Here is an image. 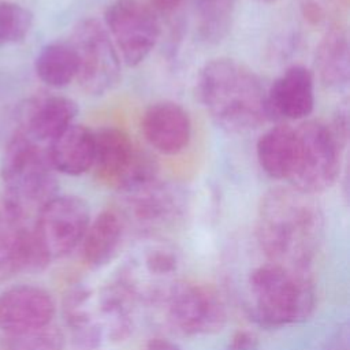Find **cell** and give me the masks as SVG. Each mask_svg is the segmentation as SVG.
<instances>
[{"mask_svg":"<svg viewBox=\"0 0 350 350\" xmlns=\"http://www.w3.org/2000/svg\"><path fill=\"white\" fill-rule=\"evenodd\" d=\"M93 297L94 293L82 283L70 286L63 295V317L75 350H100L107 339Z\"/></svg>","mask_w":350,"mask_h":350,"instance_id":"obj_15","label":"cell"},{"mask_svg":"<svg viewBox=\"0 0 350 350\" xmlns=\"http://www.w3.org/2000/svg\"><path fill=\"white\" fill-rule=\"evenodd\" d=\"M126 202V220H131L142 231H156L170 227L183 213L182 193L156 179L122 193Z\"/></svg>","mask_w":350,"mask_h":350,"instance_id":"obj_11","label":"cell"},{"mask_svg":"<svg viewBox=\"0 0 350 350\" xmlns=\"http://www.w3.org/2000/svg\"><path fill=\"white\" fill-rule=\"evenodd\" d=\"M145 350H182L176 343L165 338H152L146 343Z\"/></svg>","mask_w":350,"mask_h":350,"instance_id":"obj_32","label":"cell"},{"mask_svg":"<svg viewBox=\"0 0 350 350\" xmlns=\"http://www.w3.org/2000/svg\"><path fill=\"white\" fill-rule=\"evenodd\" d=\"M323 227V213L313 196L291 186H279L261 197L256 219V242L268 260L312 268Z\"/></svg>","mask_w":350,"mask_h":350,"instance_id":"obj_1","label":"cell"},{"mask_svg":"<svg viewBox=\"0 0 350 350\" xmlns=\"http://www.w3.org/2000/svg\"><path fill=\"white\" fill-rule=\"evenodd\" d=\"M316 70L321 83L332 92H346L350 83V42L346 26L324 30L316 51Z\"/></svg>","mask_w":350,"mask_h":350,"instance_id":"obj_20","label":"cell"},{"mask_svg":"<svg viewBox=\"0 0 350 350\" xmlns=\"http://www.w3.org/2000/svg\"><path fill=\"white\" fill-rule=\"evenodd\" d=\"M23 220L25 219H22L21 215L7 202L4 196L0 197V242L11 227L23 223Z\"/></svg>","mask_w":350,"mask_h":350,"instance_id":"obj_28","label":"cell"},{"mask_svg":"<svg viewBox=\"0 0 350 350\" xmlns=\"http://www.w3.org/2000/svg\"><path fill=\"white\" fill-rule=\"evenodd\" d=\"M304 19L324 30L346 26L350 0H298Z\"/></svg>","mask_w":350,"mask_h":350,"instance_id":"obj_25","label":"cell"},{"mask_svg":"<svg viewBox=\"0 0 350 350\" xmlns=\"http://www.w3.org/2000/svg\"><path fill=\"white\" fill-rule=\"evenodd\" d=\"M48 157L55 171L78 176L93 167L94 131L83 124H70L49 142Z\"/></svg>","mask_w":350,"mask_h":350,"instance_id":"obj_18","label":"cell"},{"mask_svg":"<svg viewBox=\"0 0 350 350\" xmlns=\"http://www.w3.org/2000/svg\"><path fill=\"white\" fill-rule=\"evenodd\" d=\"M185 0H149V4L156 12L170 14L175 11Z\"/></svg>","mask_w":350,"mask_h":350,"instance_id":"obj_31","label":"cell"},{"mask_svg":"<svg viewBox=\"0 0 350 350\" xmlns=\"http://www.w3.org/2000/svg\"><path fill=\"white\" fill-rule=\"evenodd\" d=\"M34 68L37 77L51 88H64L77 78L78 63L70 42H51L38 52Z\"/></svg>","mask_w":350,"mask_h":350,"instance_id":"obj_22","label":"cell"},{"mask_svg":"<svg viewBox=\"0 0 350 350\" xmlns=\"http://www.w3.org/2000/svg\"><path fill=\"white\" fill-rule=\"evenodd\" d=\"M4 198L25 219L57 196V180L48 152L22 131L11 138L1 157Z\"/></svg>","mask_w":350,"mask_h":350,"instance_id":"obj_4","label":"cell"},{"mask_svg":"<svg viewBox=\"0 0 350 350\" xmlns=\"http://www.w3.org/2000/svg\"><path fill=\"white\" fill-rule=\"evenodd\" d=\"M295 129L278 124L267 130L256 145L261 170L273 179H288L295 160Z\"/></svg>","mask_w":350,"mask_h":350,"instance_id":"obj_21","label":"cell"},{"mask_svg":"<svg viewBox=\"0 0 350 350\" xmlns=\"http://www.w3.org/2000/svg\"><path fill=\"white\" fill-rule=\"evenodd\" d=\"M96 179L120 193H126L157 178L154 160L139 150L130 135L113 126L94 131Z\"/></svg>","mask_w":350,"mask_h":350,"instance_id":"obj_7","label":"cell"},{"mask_svg":"<svg viewBox=\"0 0 350 350\" xmlns=\"http://www.w3.org/2000/svg\"><path fill=\"white\" fill-rule=\"evenodd\" d=\"M78 105L64 96H44L31 100L23 113V134L36 142H51L74 123Z\"/></svg>","mask_w":350,"mask_h":350,"instance_id":"obj_17","label":"cell"},{"mask_svg":"<svg viewBox=\"0 0 350 350\" xmlns=\"http://www.w3.org/2000/svg\"><path fill=\"white\" fill-rule=\"evenodd\" d=\"M126 223L116 209H104L93 220L81 242L82 258L93 269L109 264L118 254Z\"/></svg>","mask_w":350,"mask_h":350,"instance_id":"obj_19","label":"cell"},{"mask_svg":"<svg viewBox=\"0 0 350 350\" xmlns=\"http://www.w3.org/2000/svg\"><path fill=\"white\" fill-rule=\"evenodd\" d=\"M164 325L179 336L212 335L224 328L228 313L220 293L208 283L178 280L156 304Z\"/></svg>","mask_w":350,"mask_h":350,"instance_id":"obj_5","label":"cell"},{"mask_svg":"<svg viewBox=\"0 0 350 350\" xmlns=\"http://www.w3.org/2000/svg\"><path fill=\"white\" fill-rule=\"evenodd\" d=\"M332 133L335 134L336 139L339 141V144L343 146L347 145V141H349V105H347V101H343L336 112L334 113V118H332V123L329 124Z\"/></svg>","mask_w":350,"mask_h":350,"instance_id":"obj_27","label":"cell"},{"mask_svg":"<svg viewBox=\"0 0 350 350\" xmlns=\"http://www.w3.org/2000/svg\"><path fill=\"white\" fill-rule=\"evenodd\" d=\"M295 160L288 183L291 187L314 196L329 189L340 171L343 146L329 124L321 120H304L295 127Z\"/></svg>","mask_w":350,"mask_h":350,"instance_id":"obj_6","label":"cell"},{"mask_svg":"<svg viewBox=\"0 0 350 350\" xmlns=\"http://www.w3.org/2000/svg\"><path fill=\"white\" fill-rule=\"evenodd\" d=\"M314 108V78L301 64L288 67L267 90L268 120H299Z\"/></svg>","mask_w":350,"mask_h":350,"instance_id":"obj_12","label":"cell"},{"mask_svg":"<svg viewBox=\"0 0 350 350\" xmlns=\"http://www.w3.org/2000/svg\"><path fill=\"white\" fill-rule=\"evenodd\" d=\"M347 339H349V335H347V331L345 328V329L339 331L338 334H335L331 338V340L325 343L323 350H347L349 349Z\"/></svg>","mask_w":350,"mask_h":350,"instance_id":"obj_30","label":"cell"},{"mask_svg":"<svg viewBox=\"0 0 350 350\" xmlns=\"http://www.w3.org/2000/svg\"><path fill=\"white\" fill-rule=\"evenodd\" d=\"M196 30L208 44L223 41L232 25L235 0H191Z\"/></svg>","mask_w":350,"mask_h":350,"instance_id":"obj_23","label":"cell"},{"mask_svg":"<svg viewBox=\"0 0 350 350\" xmlns=\"http://www.w3.org/2000/svg\"><path fill=\"white\" fill-rule=\"evenodd\" d=\"M104 21L127 67H135L149 56L161 31L157 12L144 0H112L105 8Z\"/></svg>","mask_w":350,"mask_h":350,"instance_id":"obj_9","label":"cell"},{"mask_svg":"<svg viewBox=\"0 0 350 350\" xmlns=\"http://www.w3.org/2000/svg\"><path fill=\"white\" fill-rule=\"evenodd\" d=\"M49 262L33 228L23 223L11 227L0 242V283L23 272H41Z\"/></svg>","mask_w":350,"mask_h":350,"instance_id":"obj_16","label":"cell"},{"mask_svg":"<svg viewBox=\"0 0 350 350\" xmlns=\"http://www.w3.org/2000/svg\"><path fill=\"white\" fill-rule=\"evenodd\" d=\"M243 304L249 316L264 327H284L306 320L316 304L312 268L264 257L245 278Z\"/></svg>","mask_w":350,"mask_h":350,"instance_id":"obj_3","label":"cell"},{"mask_svg":"<svg viewBox=\"0 0 350 350\" xmlns=\"http://www.w3.org/2000/svg\"><path fill=\"white\" fill-rule=\"evenodd\" d=\"M257 1H260V3H273L276 0H257Z\"/></svg>","mask_w":350,"mask_h":350,"instance_id":"obj_33","label":"cell"},{"mask_svg":"<svg viewBox=\"0 0 350 350\" xmlns=\"http://www.w3.org/2000/svg\"><path fill=\"white\" fill-rule=\"evenodd\" d=\"M146 142L159 153L172 156L185 150L191 138V120L187 111L174 101L150 104L141 122Z\"/></svg>","mask_w":350,"mask_h":350,"instance_id":"obj_14","label":"cell"},{"mask_svg":"<svg viewBox=\"0 0 350 350\" xmlns=\"http://www.w3.org/2000/svg\"><path fill=\"white\" fill-rule=\"evenodd\" d=\"M31 26L33 14L27 8L16 3H0V45L25 40Z\"/></svg>","mask_w":350,"mask_h":350,"instance_id":"obj_26","label":"cell"},{"mask_svg":"<svg viewBox=\"0 0 350 350\" xmlns=\"http://www.w3.org/2000/svg\"><path fill=\"white\" fill-rule=\"evenodd\" d=\"M196 94L212 120L228 133H247L268 120L267 90L260 77L235 59L205 63Z\"/></svg>","mask_w":350,"mask_h":350,"instance_id":"obj_2","label":"cell"},{"mask_svg":"<svg viewBox=\"0 0 350 350\" xmlns=\"http://www.w3.org/2000/svg\"><path fill=\"white\" fill-rule=\"evenodd\" d=\"M77 55V82L92 96L112 90L120 81V56L107 31L94 18L77 22L68 41Z\"/></svg>","mask_w":350,"mask_h":350,"instance_id":"obj_8","label":"cell"},{"mask_svg":"<svg viewBox=\"0 0 350 350\" xmlns=\"http://www.w3.org/2000/svg\"><path fill=\"white\" fill-rule=\"evenodd\" d=\"M226 350H258V339L250 331H238L230 339Z\"/></svg>","mask_w":350,"mask_h":350,"instance_id":"obj_29","label":"cell"},{"mask_svg":"<svg viewBox=\"0 0 350 350\" xmlns=\"http://www.w3.org/2000/svg\"><path fill=\"white\" fill-rule=\"evenodd\" d=\"M56 312L52 295L37 286H15L0 294V328L19 332L52 323Z\"/></svg>","mask_w":350,"mask_h":350,"instance_id":"obj_13","label":"cell"},{"mask_svg":"<svg viewBox=\"0 0 350 350\" xmlns=\"http://www.w3.org/2000/svg\"><path fill=\"white\" fill-rule=\"evenodd\" d=\"M64 336L55 324L19 331L5 332L3 338L4 350H63Z\"/></svg>","mask_w":350,"mask_h":350,"instance_id":"obj_24","label":"cell"},{"mask_svg":"<svg viewBox=\"0 0 350 350\" xmlns=\"http://www.w3.org/2000/svg\"><path fill=\"white\" fill-rule=\"evenodd\" d=\"M90 223L85 200L77 196H55L37 212L33 231L49 260L62 258L81 245Z\"/></svg>","mask_w":350,"mask_h":350,"instance_id":"obj_10","label":"cell"}]
</instances>
